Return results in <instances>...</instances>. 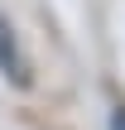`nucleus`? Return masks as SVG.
I'll use <instances>...</instances> for the list:
<instances>
[{
    "instance_id": "nucleus-1",
    "label": "nucleus",
    "mask_w": 125,
    "mask_h": 130,
    "mask_svg": "<svg viewBox=\"0 0 125 130\" xmlns=\"http://www.w3.org/2000/svg\"><path fill=\"white\" fill-rule=\"evenodd\" d=\"M0 72L14 87H29V58H24V48H19V39H14V29H10L5 14H0Z\"/></svg>"
},
{
    "instance_id": "nucleus-2",
    "label": "nucleus",
    "mask_w": 125,
    "mask_h": 130,
    "mask_svg": "<svg viewBox=\"0 0 125 130\" xmlns=\"http://www.w3.org/2000/svg\"><path fill=\"white\" fill-rule=\"evenodd\" d=\"M111 130H125V106H116V111H111Z\"/></svg>"
}]
</instances>
